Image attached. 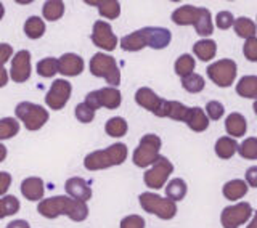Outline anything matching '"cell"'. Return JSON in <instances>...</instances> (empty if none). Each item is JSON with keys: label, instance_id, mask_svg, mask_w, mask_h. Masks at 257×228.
<instances>
[{"label": "cell", "instance_id": "obj_33", "mask_svg": "<svg viewBox=\"0 0 257 228\" xmlns=\"http://www.w3.org/2000/svg\"><path fill=\"white\" fill-rule=\"evenodd\" d=\"M195 66H196L195 58H193V56L188 55V53H183V55L179 56V58H177V61L174 64V69H175V74L183 79V77L193 74Z\"/></svg>", "mask_w": 257, "mask_h": 228}, {"label": "cell", "instance_id": "obj_48", "mask_svg": "<svg viewBox=\"0 0 257 228\" xmlns=\"http://www.w3.org/2000/svg\"><path fill=\"white\" fill-rule=\"evenodd\" d=\"M246 183L257 188V166H252L246 170Z\"/></svg>", "mask_w": 257, "mask_h": 228}, {"label": "cell", "instance_id": "obj_6", "mask_svg": "<svg viewBox=\"0 0 257 228\" xmlns=\"http://www.w3.org/2000/svg\"><path fill=\"white\" fill-rule=\"evenodd\" d=\"M161 138L155 134H147L142 137V140L139 143V146L134 151V164L137 167H148L153 166L158 161V158L161 156L159 150H161Z\"/></svg>", "mask_w": 257, "mask_h": 228}, {"label": "cell", "instance_id": "obj_11", "mask_svg": "<svg viewBox=\"0 0 257 228\" xmlns=\"http://www.w3.org/2000/svg\"><path fill=\"white\" fill-rule=\"evenodd\" d=\"M90 39L96 47H100L106 52H112L117 45V37L114 32H112L111 24L101 20L95 21Z\"/></svg>", "mask_w": 257, "mask_h": 228}, {"label": "cell", "instance_id": "obj_26", "mask_svg": "<svg viewBox=\"0 0 257 228\" xmlns=\"http://www.w3.org/2000/svg\"><path fill=\"white\" fill-rule=\"evenodd\" d=\"M193 52L201 61H211L217 53V44L211 39H203L193 45Z\"/></svg>", "mask_w": 257, "mask_h": 228}, {"label": "cell", "instance_id": "obj_9", "mask_svg": "<svg viewBox=\"0 0 257 228\" xmlns=\"http://www.w3.org/2000/svg\"><path fill=\"white\" fill-rule=\"evenodd\" d=\"M72 93V85L66 79H56L50 85V90L45 95V103L50 109L60 111L66 106L69 101V96Z\"/></svg>", "mask_w": 257, "mask_h": 228}, {"label": "cell", "instance_id": "obj_16", "mask_svg": "<svg viewBox=\"0 0 257 228\" xmlns=\"http://www.w3.org/2000/svg\"><path fill=\"white\" fill-rule=\"evenodd\" d=\"M188 111H190V108L185 106V104L180 103V101L163 100L159 109L155 112V116H158V118H169V119H174V121L185 122V119H187V116H188Z\"/></svg>", "mask_w": 257, "mask_h": 228}, {"label": "cell", "instance_id": "obj_37", "mask_svg": "<svg viewBox=\"0 0 257 228\" xmlns=\"http://www.w3.org/2000/svg\"><path fill=\"white\" fill-rule=\"evenodd\" d=\"M20 132V122L15 118H4L0 119V140H8L13 138Z\"/></svg>", "mask_w": 257, "mask_h": 228}, {"label": "cell", "instance_id": "obj_45", "mask_svg": "<svg viewBox=\"0 0 257 228\" xmlns=\"http://www.w3.org/2000/svg\"><path fill=\"white\" fill-rule=\"evenodd\" d=\"M120 228H145V218L142 215H127L120 220Z\"/></svg>", "mask_w": 257, "mask_h": 228}, {"label": "cell", "instance_id": "obj_19", "mask_svg": "<svg viewBox=\"0 0 257 228\" xmlns=\"http://www.w3.org/2000/svg\"><path fill=\"white\" fill-rule=\"evenodd\" d=\"M198 16H199V7H193V5H183L179 7L177 10H174L172 13V21L179 26H190L198 21Z\"/></svg>", "mask_w": 257, "mask_h": 228}, {"label": "cell", "instance_id": "obj_47", "mask_svg": "<svg viewBox=\"0 0 257 228\" xmlns=\"http://www.w3.org/2000/svg\"><path fill=\"white\" fill-rule=\"evenodd\" d=\"M12 185V175L8 172H0V196H5Z\"/></svg>", "mask_w": 257, "mask_h": 228}, {"label": "cell", "instance_id": "obj_38", "mask_svg": "<svg viewBox=\"0 0 257 228\" xmlns=\"http://www.w3.org/2000/svg\"><path fill=\"white\" fill-rule=\"evenodd\" d=\"M37 74L42 77H53L56 72H58V58H53V56H48L37 63Z\"/></svg>", "mask_w": 257, "mask_h": 228}, {"label": "cell", "instance_id": "obj_23", "mask_svg": "<svg viewBox=\"0 0 257 228\" xmlns=\"http://www.w3.org/2000/svg\"><path fill=\"white\" fill-rule=\"evenodd\" d=\"M247 183L244 180H239V178H235V180H230L223 185L222 188V193L223 196L230 199V201H236V199H241L243 196H246L247 193Z\"/></svg>", "mask_w": 257, "mask_h": 228}, {"label": "cell", "instance_id": "obj_17", "mask_svg": "<svg viewBox=\"0 0 257 228\" xmlns=\"http://www.w3.org/2000/svg\"><path fill=\"white\" fill-rule=\"evenodd\" d=\"M21 194L28 201H40L44 198L45 193V186H44V180L40 177H28L21 182Z\"/></svg>", "mask_w": 257, "mask_h": 228}, {"label": "cell", "instance_id": "obj_31", "mask_svg": "<svg viewBox=\"0 0 257 228\" xmlns=\"http://www.w3.org/2000/svg\"><path fill=\"white\" fill-rule=\"evenodd\" d=\"M233 28H235V32L243 39H251L255 37V23L251 18H246V16H241V18H236L235 23H233Z\"/></svg>", "mask_w": 257, "mask_h": 228}, {"label": "cell", "instance_id": "obj_30", "mask_svg": "<svg viewBox=\"0 0 257 228\" xmlns=\"http://www.w3.org/2000/svg\"><path fill=\"white\" fill-rule=\"evenodd\" d=\"M24 34L32 40L40 39L45 34V21L39 16H31L24 23Z\"/></svg>", "mask_w": 257, "mask_h": 228}, {"label": "cell", "instance_id": "obj_2", "mask_svg": "<svg viewBox=\"0 0 257 228\" xmlns=\"http://www.w3.org/2000/svg\"><path fill=\"white\" fill-rule=\"evenodd\" d=\"M127 159V146L124 143H114L104 150H96L87 154L84 167L88 170H103L112 166H119Z\"/></svg>", "mask_w": 257, "mask_h": 228}, {"label": "cell", "instance_id": "obj_53", "mask_svg": "<svg viewBox=\"0 0 257 228\" xmlns=\"http://www.w3.org/2000/svg\"><path fill=\"white\" fill-rule=\"evenodd\" d=\"M4 15H5V8H4V4L0 2V20L4 18Z\"/></svg>", "mask_w": 257, "mask_h": 228}, {"label": "cell", "instance_id": "obj_21", "mask_svg": "<svg viewBox=\"0 0 257 228\" xmlns=\"http://www.w3.org/2000/svg\"><path fill=\"white\" fill-rule=\"evenodd\" d=\"M185 124H187L193 132H204L209 127V119L203 108L195 106V108H190L188 116L185 119Z\"/></svg>", "mask_w": 257, "mask_h": 228}, {"label": "cell", "instance_id": "obj_34", "mask_svg": "<svg viewBox=\"0 0 257 228\" xmlns=\"http://www.w3.org/2000/svg\"><path fill=\"white\" fill-rule=\"evenodd\" d=\"M42 15L47 21H56L64 15V4L61 0H48L42 7Z\"/></svg>", "mask_w": 257, "mask_h": 228}, {"label": "cell", "instance_id": "obj_20", "mask_svg": "<svg viewBox=\"0 0 257 228\" xmlns=\"http://www.w3.org/2000/svg\"><path fill=\"white\" fill-rule=\"evenodd\" d=\"M98 92V101L101 108H108V109H117L120 106V101H122V96L120 92L116 87H103Z\"/></svg>", "mask_w": 257, "mask_h": 228}, {"label": "cell", "instance_id": "obj_13", "mask_svg": "<svg viewBox=\"0 0 257 228\" xmlns=\"http://www.w3.org/2000/svg\"><path fill=\"white\" fill-rule=\"evenodd\" d=\"M142 32L145 42H147V47L155 48V50H163L172 40V34L167 28L148 26V28H142Z\"/></svg>", "mask_w": 257, "mask_h": 228}, {"label": "cell", "instance_id": "obj_35", "mask_svg": "<svg viewBox=\"0 0 257 228\" xmlns=\"http://www.w3.org/2000/svg\"><path fill=\"white\" fill-rule=\"evenodd\" d=\"M127 130H128V126H127V121L124 118H111L108 122H106V126H104V132H106L109 137H124L127 134Z\"/></svg>", "mask_w": 257, "mask_h": 228}, {"label": "cell", "instance_id": "obj_8", "mask_svg": "<svg viewBox=\"0 0 257 228\" xmlns=\"http://www.w3.org/2000/svg\"><path fill=\"white\" fill-rule=\"evenodd\" d=\"M172 172H174L172 162L169 161L166 156H159L155 164H153L147 172L143 174V182L147 186H150V188L159 190L166 185L167 178L171 177Z\"/></svg>", "mask_w": 257, "mask_h": 228}, {"label": "cell", "instance_id": "obj_25", "mask_svg": "<svg viewBox=\"0 0 257 228\" xmlns=\"http://www.w3.org/2000/svg\"><path fill=\"white\" fill-rule=\"evenodd\" d=\"M88 5L98 7V12L103 18L106 20H116L120 15V4L116 0H100V2H93V0H87Z\"/></svg>", "mask_w": 257, "mask_h": 228}, {"label": "cell", "instance_id": "obj_29", "mask_svg": "<svg viewBox=\"0 0 257 228\" xmlns=\"http://www.w3.org/2000/svg\"><path fill=\"white\" fill-rule=\"evenodd\" d=\"M187 191H188L187 183H185V180H182V178H172L166 186V196L167 199H171L174 202L182 201L187 196Z\"/></svg>", "mask_w": 257, "mask_h": 228}, {"label": "cell", "instance_id": "obj_28", "mask_svg": "<svg viewBox=\"0 0 257 228\" xmlns=\"http://www.w3.org/2000/svg\"><path fill=\"white\" fill-rule=\"evenodd\" d=\"M238 151V143L231 137H222L215 142V154L220 159H230Z\"/></svg>", "mask_w": 257, "mask_h": 228}, {"label": "cell", "instance_id": "obj_12", "mask_svg": "<svg viewBox=\"0 0 257 228\" xmlns=\"http://www.w3.org/2000/svg\"><path fill=\"white\" fill-rule=\"evenodd\" d=\"M31 53L28 50L16 52L12 58L10 79L16 84H23L31 77Z\"/></svg>", "mask_w": 257, "mask_h": 228}, {"label": "cell", "instance_id": "obj_14", "mask_svg": "<svg viewBox=\"0 0 257 228\" xmlns=\"http://www.w3.org/2000/svg\"><path fill=\"white\" fill-rule=\"evenodd\" d=\"M64 190H66V196L80 201V202H87L92 198V188L84 178L80 177H71L64 183Z\"/></svg>", "mask_w": 257, "mask_h": 228}, {"label": "cell", "instance_id": "obj_24", "mask_svg": "<svg viewBox=\"0 0 257 228\" xmlns=\"http://www.w3.org/2000/svg\"><path fill=\"white\" fill-rule=\"evenodd\" d=\"M145 47H147V42H145L142 29L132 32V34H127L120 39V48H122L124 52H140Z\"/></svg>", "mask_w": 257, "mask_h": 228}, {"label": "cell", "instance_id": "obj_18", "mask_svg": "<svg viewBox=\"0 0 257 228\" xmlns=\"http://www.w3.org/2000/svg\"><path fill=\"white\" fill-rule=\"evenodd\" d=\"M135 101H137L139 106L148 109V111H151L153 114H155L159 109L161 103H163V98L158 96L155 92L151 90V88L142 87V88H139V90L135 92Z\"/></svg>", "mask_w": 257, "mask_h": 228}, {"label": "cell", "instance_id": "obj_32", "mask_svg": "<svg viewBox=\"0 0 257 228\" xmlns=\"http://www.w3.org/2000/svg\"><path fill=\"white\" fill-rule=\"evenodd\" d=\"M195 29L199 36L207 37L212 34L214 31V24H212V18H211V12L207 8H199V16L198 21L195 23Z\"/></svg>", "mask_w": 257, "mask_h": 228}, {"label": "cell", "instance_id": "obj_15", "mask_svg": "<svg viewBox=\"0 0 257 228\" xmlns=\"http://www.w3.org/2000/svg\"><path fill=\"white\" fill-rule=\"evenodd\" d=\"M84 71V60L77 53H64L58 58V72L63 76L74 77Z\"/></svg>", "mask_w": 257, "mask_h": 228}, {"label": "cell", "instance_id": "obj_40", "mask_svg": "<svg viewBox=\"0 0 257 228\" xmlns=\"http://www.w3.org/2000/svg\"><path fill=\"white\" fill-rule=\"evenodd\" d=\"M238 153L244 159H257V138L249 137L246 140L238 145Z\"/></svg>", "mask_w": 257, "mask_h": 228}, {"label": "cell", "instance_id": "obj_7", "mask_svg": "<svg viewBox=\"0 0 257 228\" xmlns=\"http://www.w3.org/2000/svg\"><path fill=\"white\" fill-rule=\"evenodd\" d=\"M236 72H238V66L233 60L223 58L219 60L212 64H209L207 68V76L212 80L215 85H219L222 88L230 87L236 79Z\"/></svg>", "mask_w": 257, "mask_h": 228}, {"label": "cell", "instance_id": "obj_22", "mask_svg": "<svg viewBox=\"0 0 257 228\" xmlns=\"http://www.w3.org/2000/svg\"><path fill=\"white\" fill-rule=\"evenodd\" d=\"M225 130H227V134L231 135L233 138L243 137L247 130V122L244 116H241L239 112H231L230 116L225 119Z\"/></svg>", "mask_w": 257, "mask_h": 228}, {"label": "cell", "instance_id": "obj_46", "mask_svg": "<svg viewBox=\"0 0 257 228\" xmlns=\"http://www.w3.org/2000/svg\"><path fill=\"white\" fill-rule=\"evenodd\" d=\"M13 58V47L10 44H0V64H4Z\"/></svg>", "mask_w": 257, "mask_h": 228}, {"label": "cell", "instance_id": "obj_54", "mask_svg": "<svg viewBox=\"0 0 257 228\" xmlns=\"http://www.w3.org/2000/svg\"><path fill=\"white\" fill-rule=\"evenodd\" d=\"M252 109H254V112L257 114V100L254 101V104H252Z\"/></svg>", "mask_w": 257, "mask_h": 228}, {"label": "cell", "instance_id": "obj_36", "mask_svg": "<svg viewBox=\"0 0 257 228\" xmlns=\"http://www.w3.org/2000/svg\"><path fill=\"white\" fill-rule=\"evenodd\" d=\"M20 210V199L13 194L0 198V218H5L8 215H15Z\"/></svg>", "mask_w": 257, "mask_h": 228}, {"label": "cell", "instance_id": "obj_43", "mask_svg": "<svg viewBox=\"0 0 257 228\" xmlns=\"http://www.w3.org/2000/svg\"><path fill=\"white\" fill-rule=\"evenodd\" d=\"M235 23V16L230 12H219L215 16V26L219 29H230Z\"/></svg>", "mask_w": 257, "mask_h": 228}, {"label": "cell", "instance_id": "obj_55", "mask_svg": "<svg viewBox=\"0 0 257 228\" xmlns=\"http://www.w3.org/2000/svg\"><path fill=\"white\" fill-rule=\"evenodd\" d=\"M255 28H257V26H255Z\"/></svg>", "mask_w": 257, "mask_h": 228}, {"label": "cell", "instance_id": "obj_49", "mask_svg": "<svg viewBox=\"0 0 257 228\" xmlns=\"http://www.w3.org/2000/svg\"><path fill=\"white\" fill-rule=\"evenodd\" d=\"M5 228H31V226H29V223L26 220H21V218H18V220L10 222Z\"/></svg>", "mask_w": 257, "mask_h": 228}, {"label": "cell", "instance_id": "obj_10", "mask_svg": "<svg viewBox=\"0 0 257 228\" xmlns=\"http://www.w3.org/2000/svg\"><path fill=\"white\" fill-rule=\"evenodd\" d=\"M252 215V207L249 202H238L235 206H228L222 210L220 222L223 228H239L246 223Z\"/></svg>", "mask_w": 257, "mask_h": 228}, {"label": "cell", "instance_id": "obj_51", "mask_svg": "<svg viewBox=\"0 0 257 228\" xmlns=\"http://www.w3.org/2000/svg\"><path fill=\"white\" fill-rule=\"evenodd\" d=\"M7 148H5V146L2 145V143H0V162H4L5 161V158H7Z\"/></svg>", "mask_w": 257, "mask_h": 228}, {"label": "cell", "instance_id": "obj_42", "mask_svg": "<svg viewBox=\"0 0 257 228\" xmlns=\"http://www.w3.org/2000/svg\"><path fill=\"white\" fill-rule=\"evenodd\" d=\"M225 112V108L220 101H209L206 104V116L207 119H212V121H219Z\"/></svg>", "mask_w": 257, "mask_h": 228}, {"label": "cell", "instance_id": "obj_27", "mask_svg": "<svg viewBox=\"0 0 257 228\" xmlns=\"http://www.w3.org/2000/svg\"><path fill=\"white\" fill-rule=\"evenodd\" d=\"M236 93L243 98L257 100V76H244L236 84Z\"/></svg>", "mask_w": 257, "mask_h": 228}, {"label": "cell", "instance_id": "obj_1", "mask_svg": "<svg viewBox=\"0 0 257 228\" xmlns=\"http://www.w3.org/2000/svg\"><path fill=\"white\" fill-rule=\"evenodd\" d=\"M37 212L45 218L66 215L74 222H84L88 217V207L87 202L76 201L69 196H52L39 202Z\"/></svg>", "mask_w": 257, "mask_h": 228}, {"label": "cell", "instance_id": "obj_50", "mask_svg": "<svg viewBox=\"0 0 257 228\" xmlns=\"http://www.w3.org/2000/svg\"><path fill=\"white\" fill-rule=\"evenodd\" d=\"M8 77H10L8 76V71L2 66V64H0V88L8 84Z\"/></svg>", "mask_w": 257, "mask_h": 228}, {"label": "cell", "instance_id": "obj_44", "mask_svg": "<svg viewBox=\"0 0 257 228\" xmlns=\"http://www.w3.org/2000/svg\"><path fill=\"white\" fill-rule=\"evenodd\" d=\"M243 53L246 56V60L255 63L257 61V37H251L244 42Z\"/></svg>", "mask_w": 257, "mask_h": 228}, {"label": "cell", "instance_id": "obj_52", "mask_svg": "<svg viewBox=\"0 0 257 228\" xmlns=\"http://www.w3.org/2000/svg\"><path fill=\"white\" fill-rule=\"evenodd\" d=\"M247 228H257V212H255L254 218H252V220H251V223L247 225Z\"/></svg>", "mask_w": 257, "mask_h": 228}, {"label": "cell", "instance_id": "obj_41", "mask_svg": "<svg viewBox=\"0 0 257 228\" xmlns=\"http://www.w3.org/2000/svg\"><path fill=\"white\" fill-rule=\"evenodd\" d=\"M74 112H76V119L79 122H82V124H90V122L93 121V118H95V111H92L90 108H88L84 101L77 104Z\"/></svg>", "mask_w": 257, "mask_h": 228}, {"label": "cell", "instance_id": "obj_5", "mask_svg": "<svg viewBox=\"0 0 257 228\" xmlns=\"http://www.w3.org/2000/svg\"><path fill=\"white\" fill-rule=\"evenodd\" d=\"M90 72L96 77H103L109 87H117L120 84V71L116 60L106 53H95L90 60Z\"/></svg>", "mask_w": 257, "mask_h": 228}, {"label": "cell", "instance_id": "obj_39", "mask_svg": "<svg viewBox=\"0 0 257 228\" xmlns=\"http://www.w3.org/2000/svg\"><path fill=\"white\" fill-rule=\"evenodd\" d=\"M204 85H206L204 77L196 74V72H193V74H190V76L182 79V87L187 92H190V93H199V92H203L204 90Z\"/></svg>", "mask_w": 257, "mask_h": 228}, {"label": "cell", "instance_id": "obj_3", "mask_svg": "<svg viewBox=\"0 0 257 228\" xmlns=\"http://www.w3.org/2000/svg\"><path fill=\"white\" fill-rule=\"evenodd\" d=\"M15 114L16 119H20L24 124V127L31 130V132L40 130L48 122V119H50V114H48V111L44 106L31 101H21L16 104Z\"/></svg>", "mask_w": 257, "mask_h": 228}, {"label": "cell", "instance_id": "obj_4", "mask_svg": "<svg viewBox=\"0 0 257 228\" xmlns=\"http://www.w3.org/2000/svg\"><path fill=\"white\" fill-rule=\"evenodd\" d=\"M140 206L145 212L148 214H155L156 217L163 218V220H171L177 214V204L174 201L159 196V194L145 191L139 196Z\"/></svg>", "mask_w": 257, "mask_h": 228}]
</instances>
